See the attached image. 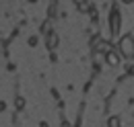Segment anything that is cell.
<instances>
[{"mask_svg":"<svg viewBox=\"0 0 134 127\" xmlns=\"http://www.w3.org/2000/svg\"><path fill=\"white\" fill-rule=\"evenodd\" d=\"M120 51L126 58H134V37L132 35H124L120 39Z\"/></svg>","mask_w":134,"mask_h":127,"instance_id":"obj_1","label":"cell"},{"mask_svg":"<svg viewBox=\"0 0 134 127\" xmlns=\"http://www.w3.org/2000/svg\"><path fill=\"white\" fill-rule=\"evenodd\" d=\"M120 27H122L120 12H118V10H114V12H111V33H114V35H118V33H120Z\"/></svg>","mask_w":134,"mask_h":127,"instance_id":"obj_2","label":"cell"},{"mask_svg":"<svg viewBox=\"0 0 134 127\" xmlns=\"http://www.w3.org/2000/svg\"><path fill=\"white\" fill-rule=\"evenodd\" d=\"M107 62L111 63V66H120V53H116L114 49L107 53Z\"/></svg>","mask_w":134,"mask_h":127,"instance_id":"obj_3","label":"cell"},{"mask_svg":"<svg viewBox=\"0 0 134 127\" xmlns=\"http://www.w3.org/2000/svg\"><path fill=\"white\" fill-rule=\"evenodd\" d=\"M46 43H48V47H50V49H54L56 45H58V35H56V33H50L48 39H46Z\"/></svg>","mask_w":134,"mask_h":127,"instance_id":"obj_4","label":"cell"},{"mask_svg":"<svg viewBox=\"0 0 134 127\" xmlns=\"http://www.w3.org/2000/svg\"><path fill=\"white\" fill-rule=\"evenodd\" d=\"M109 127H120V119H118V117H111V119H109Z\"/></svg>","mask_w":134,"mask_h":127,"instance_id":"obj_5","label":"cell"},{"mask_svg":"<svg viewBox=\"0 0 134 127\" xmlns=\"http://www.w3.org/2000/svg\"><path fill=\"white\" fill-rule=\"evenodd\" d=\"M2 109H4V105H0V111H2Z\"/></svg>","mask_w":134,"mask_h":127,"instance_id":"obj_6","label":"cell"}]
</instances>
